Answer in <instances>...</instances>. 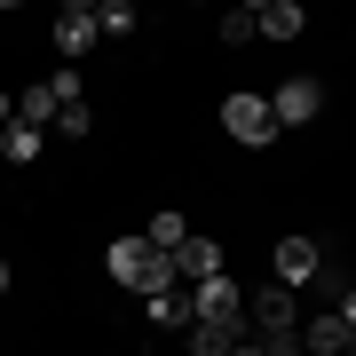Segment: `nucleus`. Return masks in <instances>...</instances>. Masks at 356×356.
Returning a JSON list of instances; mask_svg holds the SVG:
<instances>
[{"label":"nucleus","mask_w":356,"mask_h":356,"mask_svg":"<svg viewBox=\"0 0 356 356\" xmlns=\"http://www.w3.org/2000/svg\"><path fill=\"white\" fill-rule=\"evenodd\" d=\"M254 32H261V8H229L222 16V40H229V48H245Z\"/></svg>","instance_id":"obj_17"},{"label":"nucleus","mask_w":356,"mask_h":356,"mask_svg":"<svg viewBox=\"0 0 356 356\" xmlns=\"http://www.w3.org/2000/svg\"><path fill=\"white\" fill-rule=\"evenodd\" d=\"M261 348L269 356H301V332H261Z\"/></svg>","instance_id":"obj_19"},{"label":"nucleus","mask_w":356,"mask_h":356,"mask_svg":"<svg viewBox=\"0 0 356 356\" xmlns=\"http://www.w3.org/2000/svg\"><path fill=\"white\" fill-rule=\"evenodd\" d=\"M0 293H8V261H0Z\"/></svg>","instance_id":"obj_23"},{"label":"nucleus","mask_w":356,"mask_h":356,"mask_svg":"<svg viewBox=\"0 0 356 356\" xmlns=\"http://www.w3.org/2000/svg\"><path fill=\"white\" fill-rule=\"evenodd\" d=\"M8 127H16V95L0 88V135H8Z\"/></svg>","instance_id":"obj_21"},{"label":"nucleus","mask_w":356,"mask_h":356,"mask_svg":"<svg viewBox=\"0 0 356 356\" xmlns=\"http://www.w3.org/2000/svg\"><path fill=\"white\" fill-rule=\"evenodd\" d=\"M238 341H254V332H229V325H198L191 317V356H229Z\"/></svg>","instance_id":"obj_13"},{"label":"nucleus","mask_w":356,"mask_h":356,"mask_svg":"<svg viewBox=\"0 0 356 356\" xmlns=\"http://www.w3.org/2000/svg\"><path fill=\"white\" fill-rule=\"evenodd\" d=\"M88 127H95V111H88V103H64V111H56V135H64V143H79Z\"/></svg>","instance_id":"obj_18"},{"label":"nucleus","mask_w":356,"mask_h":356,"mask_svg":"<svg viewBox=\"0 0 356 356\" xmlns=\"http://www.w3.org/2000/svg\"><path fill=\"white\" fill-rule=\"evenodd\" d=\"M56 111H64V95H56V79H40V88H24V95H16V119H24V127H40V135L56 127Z\"/></svg>","instance_id":"obj_10"},{"label":"nucleus","mask_w":356,"mask_h":356,"mask_svg":"<svg viewBox=\"0 0 356 356\" xmlns=\"http://www.w3.org/2000/svg\"><path fill=\"white\" fill-rule=\"evenodd\" d=\"M245 332H301V293L269 277L254 301H245Z\"/></svg>","instance_id":"obj_3"},{"label":"nucleus","mask_w":356,"mask_h":356,"mask_svg":"<svg viewBox=\"0 0 356 356\" xmlns=\"http://www.w3.org/2000/svg\"><path fill=\"white\" fill-rule=\"evenodd\" d=\"M103 269H111V277L135 293V301H159V293H175V261H166L159 245L143 238V229H135V238H111V245H103Z\"/></svg>","instance_id":"obj_1"},{"label":"nucleus","mask_w":356,"mask_h":356,"mask_svg":"<svg viewBox=\"0 0 356 356\" xmlns=\"http://www.w3.org/2000/svg\"><path fill=\"white\" fill-rule=\"evenodd\" d=\"M309 16L293 8V0H261V40H301Z\"/></svg>","instance_id":"obj_11"},{"label":"nucleus","mask_w":356,"mask_h":356,"mask_svg":"<svg viewBox=\"0 0 356 356\" xmlns=\"http://www.w3.org/2000/svg\"><path fill=\"white\" fill-rule=\"evenodd\" d=\"M95 0H64V16H56V48H64V64H72V56H88L95 48Z\"/></svg>","instance_id":"obj_7"},{"label":"nucleus","mask_w":356,"mask_h":356,"mask_svg":"<svg viewBox=\"0 0 356 356\" xmlns=\"http://www.w3.org/2000/svg\"><path fill=\"white\" fill-rule=\"evenodd\" d=\"M143 238H151V245H159V254H166V261H175V245H182V238H191V222H182V214H151V229H143Z\"/></svg>","instance_id":"obj_15"},{"label":"nucleus","mask_w":356,"mask_h":356,"mask_svg":"<svg viewBox=\"0 0 356 356\" xmlns=\"http://www.w3.org/2000/svg\"><path fill=\"white\" fill-rule=\"evenodd\" d=\"M317 111H325V88H317V79H285V88L269 95V119H277V127H309Z\"/></svg>","instance_id":"obj_5"},{"label":"nucleus","mask_w":356,"mask_h":356,"mask_svg":"<svg viewBox=\"0 0 356 356\" xmlns=\"http://www.w3.org/2000/svg\"><path fill=\"white\" fill-rule=\"evenodd\" d=\"M356 341H348V325L332 317V309H317V317L301 325V356H348Z\"/></svg>","instance_id":"obj_9"},{"label":"nucleus","mask_w":356,"mask_h":356,"mask_svg":"<svg viewBox=\"0 0 356 356\" xmlns=\"http://www.w3.org/2000/svg\"><path fill=\"white\" fill-rule=\"evenodd\" d=\"M332 317L348 325V341H356V285H341V301H332Z\"/></svg>","instance_id":"obj_20"},{"label":"nucleus","mask_w":356,"mask_h":356,"mask_svg":"<svg viewBox=\"0 0 356 356\" xmlns=\"http://www.w3.org/2000/svg\"><path fill=\"white\" fill-rule=\"evenodd\" d=\"M40 151H48V135H40V127H24V119H16L8 135H0V159H8V166H32Z\"/></svg>","instance_id":"obj_12"},{"label":"nucleus","mask_w":356,"mask_h":356,"mask_svg":"<svg viewBox=\"0 0 356 356\" xmlns=\"http://www.w3.org/2000/svg\"><path fill=\"white\" fill-rule=\"evenodd\" d=\"M348 356H356V348H348Z\"/></svg>","instance_id":"obj_24"},{"label":"nucleus","mask_w":356,"mask_h":356,"mask_svg":"<svg viewBox=\"0 0 356 356\" xmlns=\"http://www.w3.org/2000/svg\"><path fill=\"white\" fill-rule=\"evenodd\" d=\"M191 317H198V325H229V332H245V293L229 285V277H206V285H191Z\"/></svg>","instance_id":"obj_4"},{"label":"nucleus","mask_w":356,"mask_h":356,"mask_svg":"<svg viewBox=\"0 0 356 356\" xmlns=\"http://www.w3.org/2000/svg\"><path fill=\"white\" fill-rule=\"evenodd\" d=\"M95 32L103 40H127L135 32V0H95Z\"/></svg>","instance_id":"obj_14"},{"label":"nucleus","mask_w":356,"mask_h":356,"mask_svg":"<svg viewBox=\"0 0 356 356\" xmlns=\"http://www.w3.org/2000/svg\"><path fill=\"white\" fill-rule=\"evenodd\" d=\"M175 277H182V285H206V277H222V245L191 229V238L175 245Z\"/></svg>","instance_id":"obj_8"},{"label":"nucleus","mask_w":356,"mask_h":356,"mask_svg":"<svg viewBox=\"0 0 356 356\" xmlns=\"http://www.w3.org/2000/svg\"><path fill=\"white\" fill-rule=\"evenodd\" d=\"M229 356H269V348H261V341H238V348H229Z\"/></svg>","instance_id":"obj_22"},{"label":"nucleus","mask_w":356,"mask_h":356,"mask_svg":"<svg viewBox=\"0 0 356 356\" xmlns=\"http://www.w3.org/2000/svg\"><path fill=\"white\" fill-rule=\"evenodd\" d=\"M269 269H277V285H293V293H301V285H317V238H277V254H269Z\"/></svg>","instance_id":"obj_6"},{"label":"nucleus","mask_w":356,"mask_h":356,"mask_svg":"<svg viewBox=\"0 0 356 356\" xmlns=\"http://www.w3.org/2000/svg\"><path fill=\"white\" fill-rule=\"evenodd\" d=\"M222 127H229V143H245V151H269V143H277L269 95H254V88H238V95L222 103Z\"/></svg>","instance_id":"obj_2"},{"label":"nucleus","mask_w":356,"mask_h":356,"mask_svg":"<svg viewBox=\"0 0 356 356\" xmlns=\"http://www.w3.org/2000/svg\"><path fill=\"white\" fill-rule=\"evenodd\" d=\"M143 309H151V325H159V332L191 325V301H182V293H159V301H143Z\"/></svg>","instance_id":"obj_16"}]
</instances>
